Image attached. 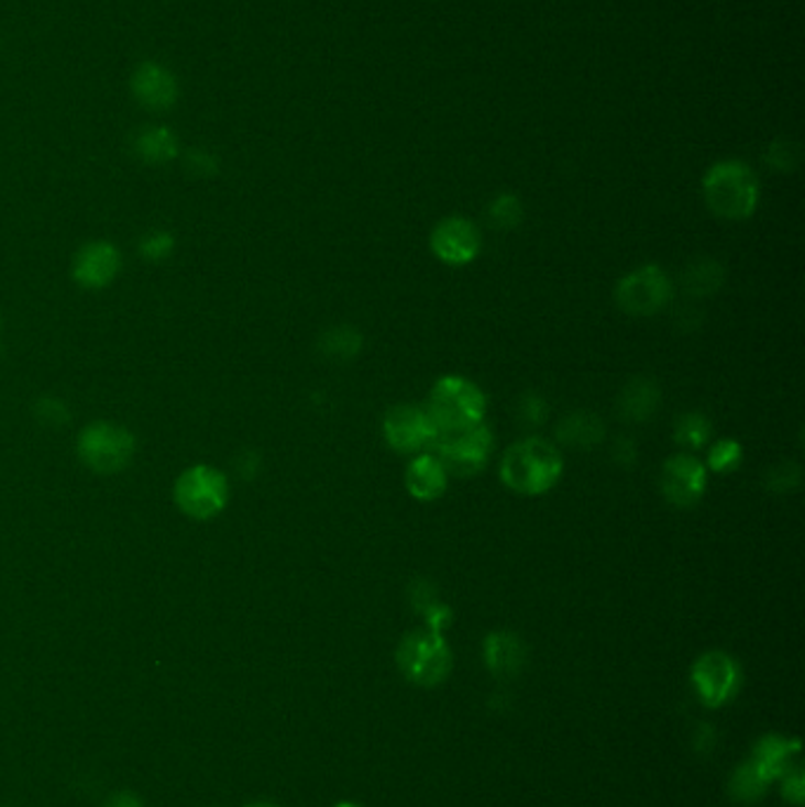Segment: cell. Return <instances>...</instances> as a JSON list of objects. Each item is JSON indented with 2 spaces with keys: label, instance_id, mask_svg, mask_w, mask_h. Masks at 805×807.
I'll list each match as a JSON object with an SVG mask.
<instances>
[{
  "label": "cell",
  "instance_id": "obj_24",
  "mask_svg": "<svg viewBox=\"0 0 805 807\" xmlns=\"http://www.w3.org/2000/svg\"><path fill=\"white\" fill-rule=\"evenodd\" d=\"M673 438L683 449H702L708 440H712V423L702 413H683L675 423Z\"/></svg>",
  "mask_w": 805,
  "mask_h": 807
},
{
  "label": "cell",
  "instance_id": "obj_3",
  "mask_svg": "<svg viewBox=\"0 0 805 807\" xmlns=\"http://www.w3.org/2000/svg\"><path fill=\"white\" fill-rule=\"evenodd\" d=\"M426 411L440 434H456L482 425L487 397L468 378L444 376L432 385Z\"/></svg>",
  "mask_w": 805,
  "mask_h": 807
},
{
  "label": "cell",
  "instance_id": "obj_18",
  "mask_svg": "<svg viewBox=\"0 0 805 807\" xmlns=\"http://www.w3.org/2000/svg\"><path fill=\"white\" fill-rule=\"evenodd\" d=\"M659 399H662V395H659V387L654 380L636 378L621 390L617 407H619L624 421L646 423L648 418L657 411Z\"/></svg>",
  "mask_w": 805,
  "mask_h": 807
},
{
  "label": "cell",
  "instance_id": "obj_32",
  "mask_svg": "<svg viewBox=\"0 0 805 807\" xmlns=\"http://www.w3.org/2000/svg\"><path fill=\"white\" fill-rule=\"evenodd\" d=\"M438 593H434L432 584H428V581H416V584L411 586V605L416 607L418 615H426V611L430 607L438 605Z\"/></svg>",
  "mask_w": 805,
  "mask_h": 807
},
{
  "label": "cell",
  "instance_id": "obj_21",
  "mask_svg": "<svg viewBox=\"0 0 805 807\" xmlns=\"http://www.w3.org/2000/svg\"><path fill=\"white\" fill-rule=\"evenodd\" d=\"M723 281H726V269L716 261H695L683 272V290L692 298L718 294Z\"/></svg>",
  "mask_w": 805,
  "mask_h": 807
},
{
  "label": "cell",
  "instance_id": "obj_2",
  "mask_svg": "<svg viewBox=\"0 0 805 807\" xmlns=\"http://www.w3.org/2000/svg\"><path fill=\"white\" fill-rule=\"evenodd\" d=\"M562 477V456L551 442L529 438L515 442L501 461V479L508 489L539 496L551 491Z\"/></svg>",
  "mask_w": 805,
  "mask_h": 807
},
{
  "label": "cell",
  "instance_id": "obj_8",
  "mask_svg": "<svg viewBox=\"0 0 805 807\" xmlns=\"http://www.w3.org/2000/svg\"><path fill=\"white\" fill-rule=\"evenodd\" d=\"M619 310L629 317H652L671 300V279L659 265H646L619 281L615 290Z\"/></svg>",
  "mask_w": 805,
  "mask_h": 807
},
{
  "label": "cell",
  "instance_id": "obj_13",
  "mask_svg": "<svg viewBox=\"0 0 805 807\" xmlns=\"http://www.w3.org/2000/svg\"><path fill=\"white\" fill-rule=\"evenodd\" d=\"M482 246L479 230L465 218H444L430 234V248L446 265H468L473 263Z\"/></svg>",
  "mask_w": 805,
  "mask_h": 807
},
{
  "label": "cell",
  "instance_id": "obj_12",
  "mask_svg": "<svg viewBox=\"0 0 805 807\" xmlns=\"http://www.w3.org/2000/svg\"><path fill=\"white\" fill-rule=\"evenodd\" d=\"M121 269L123 257L114 244H109V241H88L74 257L71 277L80 288L100 290L114 284Z\"/></svg>",
  "mask_w": 805,
  "mask_h": 807
},
{
  "label": "cell",
  "instance_id": "obj_5",
  "mask_svg": "<svg viewBox=\"0 0 805 807\" xmlns=\"http://www.w3.org/2000/svg\"><path fill=\"white\" fill-rule=\"evenodd\" d=\"M173 500L191 520H213L230 504L228 475L208 463L191 465L175 479Z\"/></svg>",
  "mask_w": 805,
  "mask_h": 807
},
{
  "label": "cell",
  "instance_id": "obj_10",
  "mask_svg": "<svg viewBox=\"0 0 805 807\" xmlns=\"http://www.w3.org/2000/svg\"><path fill=\"white\" fill-rule=\"evenodd\" d=\"M692 683L706 706L728 704L742 683V671L726 652H708L692 668Z\"/></svg>",
  "mask_w": 805,
  "mask_h": 807
},
{
  "label": "cell",
  "instance_id": "obj_29",
  "mask_svg": "<svg viewBox=\"0 0 805 807\" xmlns=\"http://www.w3.org/2000/svg\"><path fill=\"white\" fill-rule=\"evenodd\" d=\"M183 164H185V170L191 177H199V180H206V177H216L220 173L218 154H213L211 150H206V147L187 150Z\"/></svg>",
  "mask_w": 805,
  "mask_h": 807
},
{
  "label": "cell",
  "instance_id": "obj_15",
  "mask_svg": "<svg viewBox=\"0 0 805 807\" xmlns=\"http://www.w3.org/2000/svg\"><path fill=\"white\" fill-rule=\"evenodd\" d=\"M446 482H449V473L444 471V465L440 463L438 456L432 454V451H426V454L413 458L407 465V473H405L407 491L418 500L440 498L446 491Z\"/></svg>",
  "mask_w": 805,
  "mask_h": 807
},
{
  "label": "cell",
  "instance_id": "obj_1",
  "mask_svg": "<svg viewBox=\"0 0 805 807\" xmlns=\"http://www.w3.org/2000/svg\"><path fill=\"white\" fill-rule=\"evenodd\" d=\"M706 208L720 220H747L761 199V183L745 161L726 158L706 170L702 180Z\"/></svg>",
  "mask_w": 805,
  "mask_h": 807
},
{
  "label": "cell",
  "instance_id": "obj_34",
  "mask_svg": "<svg viewBox=\"0 0 805 807\" xmlns=\"http://www.w3.org/2000/svg\"><path fill=\"white\" fill-rule=\"evenodd\" d=\"M611 456H615L617 463H633L638 458V449L631 444V440H617V444L611 446Z\"/></svg>",
  "mask_w": 805,
  "mask_h": 807
},
{
  "label": "cell",
  "instance_id": "obj_16",
  "mask_svg": "<svg viewBox=\"0 0 805 807\" xmlns=\"http://www.w3.org/2000/svg\"><path fill=\"white\" fill-rule=\"evenodd\" d=\"M133 154L147 166H166L180 156V140L166 125H144L133 135Z\"/></svg>",
  "mask_w": 805,
  "mask_h": 807
},
{
  "label": "cell",
  "instance_id": "obj_26",
  "mask_svg": "<svg viewBox=\"0 0 805 807\" xmlns=\"http://www.w3.org/2000/svg\"><path fill=\"white\" fill-rule=\"evenodd\" d=\"M742 456H745V449L739 442L735 440H720L712 446V451H708V467H712L714 473H732L739 467V463H742Z\"/></svg>",
  "mask_w": 805,
  "mask_h": 807
},
{
  "label": "cell",
  "instance_id": "obj_7",
  "mask_svg": "<svg viewBox=\"0 0 805 807\" xmlns=\"http://www.w3.org/2000/svg\"><path fill=\"white\" fill-rule=\"evenodd\" d=\"M430 451L440 458L449 475L471 477L487 465L494 451V438L489 428L477 425L456 434H440Z\"/></svg>",
  "mask_w": 805,
  "mask_h": 807
},
{
  "label": "cell",
  "instance_id": "obj_23",
  "mask_svg": "<svg viewBox=\"0 0 805 807\" xmlns=\"http://www.w3.org/2000/svg\"><path fill=\"white\" fill-rule=\"evenodd\" d=\"M768 786H770V777L753 761H747L745 765H739L732 782H730L732 796L737 800H745V803L759 800L765 794Z\"/></svg>",
  "mask_w": 805,
  "mask_h": 807
},
{
  "label": "cell",
  "instance_id": "obj_11",
  "mask_svg": "<svg viewBox=\"0 0 805 807\" xmlns=\"http://www.w3.org/2000/svg\"><path fill=\"white\" fill-rule=\"evenodd\" d=\"M135 102L154 114H164L180 100V80L161 62H140L131 76Z\"/></svg>",
  "mask_w": 805,
  "mask_h": 807
},
{
  "label": "cell",
  "instance_id": "obj_6",
  "mask_svg": "<svg viewBox=\"0 0 805 807\" xmlns=\"http://www.w3.org/2000/svg\"><path fill=\"white\" fill-rule=\"evenodd\" d=\"M397 664L407 675V681L432 687L442 683L452 671V650H449L442 633L423 628V631H413L399 642Z\"/></svg>",
  "mask_w": 805,
  "mask_h": 807
},
{
  "label": "cell",
  "instance_id": "obj_4",
  "mask_svg": "<svg viewBox=\"0 0 805 807\" xmlns=\"http://www.w3.org/2000/svg\"><path fill=\"white\" fill-rule=\"evenodd\" d=\"M137 440L135 434L109 421H95L78 434L76 454L88 471L98 475H117L125 471L135 458Z\"/></svg>",
  "mask_w": 805,
  "mask_h": 807
},
{
  "label": "cell",
  "instance_id": "obj_9",
  "mask_svg": "<svg viewBox=\"0 0 805 807\" xmlns=\"http://www.w3.org/2000/svg\"><path fill=\"white\" fill-rule=\"evenodd\" d=\"M383 434L385 442L399 451V454L430 451V446L440 438L426 407H413V404H397V407L385 413Z\"/></svg>",
  "mask_w": 805,
  "mask_h": 807
},
{
  "label": "cell",
  "instance_id": "obj_20",
  "mask_svg": "<svg viewBox=\"0 0 805 807\" xmlns=\"http://www.w3.org/2000/svg\"><path fill=\"white\" fill-rule=\"evenodd\" d=\"M796 753H798L796 741H789V739L770 734V737L761 739V744L756 747L751 761L759 765L772 782L778 777H784V774L792 770V758Z\"/></svg>",
  "mask_w": 805,
  "mask_h": 807
},
{
  "label": "cell",
  "instance_id": "obj_17",
  "mask_svg": "<svg viewBox=\"0 0 805 807\" xmlns=\"http://www.w3.org/2000/svg\"><path fill=\"white\" fill-rule=\"evenodd\" d=\"M527 650L518 635L498 631L485 640V661L494 675L510 677L525 666Z\"/></svg>",
  "mask_w": 805,
  "mask_h": 807
},
{
  "label": "cell",
  "instance_id": "obj_14",
  "mask_svg": "<svg viewBox=\"0 0 805 807\" xmlns=\"http://www.w3.org/2000/svg\"><path fill=\"white\" fill-rule=\"evenodd\" d=\"M706 467L690 454L671 456L662 471V494L675 508H692L706 491Z\"/></svg>",
  "mask_w": 805,
  "mask_h": 807
},
{
  "label": "cell",
  "instance_id": "obj_38",
  "mask_svg": "<svg viewBox=\"0 0 805 807\" xmlns=\"http://www.w3.org/2000/svg\"><path fill=\"white\" fill-rule=\"evenodd\" d=\"M335 807H360V805H354V803H341V805H335Z\"/></svg>",
  "mask_w": 805,
  "mask_h": 807
},
{
  "label": "cell",
  "instance_id": "obj_25",
  "mask_svg": "<svg viewBox=\"0 0 805 807\" xmlns=\"http://www.w3.org/2000/svg\"><path fill=\"white\" fill-rule=\"evenodd\" d=\"M525 218L522 201L515 194H498L489 203V222L496 230H515Z\"/></svg>",
  "mask_w": 805,
  "mask_h": 807
},
{
  "label": "cell",
  "instance_id": "obj_37",
  "mask_svg": "<svg viewBox=\"0 0 805 807\" xmlns=\"http://www.w3.org/2000/svg\"><path fill=\"white\" fill-rule=\"evenodd\" d=\"M249 807H277V805H272V803H253Z\"/></svg>",
  "mask_w": 805,
  "mask_h": 807
},
{
  "label": "cell",
  "instance_id": "obj_33",
  "mask_svg": "<svg viewBox=\"0 0 805 807\" xmlns=\"http://www.w3.org/2000/svg\"><path fill=\"white\" fill-rule=\"evenodd\" d=\"M784 798L792 800L794 805H798L803 800V774L801 770H789L784 774Z\"/></svg>",
  "mask_w": 805,
  "mask_h": 807
},
{
  "label": "cell",
  "instance_id": "obj_30",
  "mask_svg": "<svg viewBox=\"0 0 805 807\" xmlns=\"http://www.w3.org/2000/svg\"><path fill=\"white\" fill-rule=\"evenodd\" d=\"M173 251H175V236L164 230H154L150 234H144L140 241V255L150 263L166 261Z\"/></svg>",
  "mask_w": 805,
  "mask_h": 807
},
{
  "label": "cell",
  "instance_id": "obj_28",
  "mask_svg": "<svg viewBox=\"0 0 805 807\" xmlns=\"http://www.w3.org/2000/svg\"><path fill=\"white\" fill-rule=\"evenodd\" d=\"M801 467L796 463H778L765 473V487L775 494H792L801 487Z\"/></svg>",
  "mask_w": 805,
  "mask_h": 807
},
{
  "label": "cell",
  "instance_id": "obj_39",
  "mask_svg": "<svg viewBox=\"0 0 805 807\" xmlns=\"http://www.w3.org/2000/svg\"><path fill=\"white\" fill-rule=\"evenodd\" d=\"M0 333H3V321H0Z\"/></svg>",
  "mask_w": 805,
  "mask_h": 807
},
{
  "label": "cell",
  "instance_id": "obj_31",
  "mask_svg": "<svg viewBox=\"0 0 805 807\" xmlns=\"http://www.w3.org/2000/svg\"><path fill=\"white\" fill-rule=\"evenodd\" d=\"M36 416L38 421H43L45 425H64L69 421V409L67 404L57 397H43L36 404Z\"/></svg>",
  "mask_w": 805,
  "mask_h": 807
},
{
  "label": "cell",
  "instance_id": "obj_19",
  "mask_svg": "<svg viewBox=\"0 0 805 807\" xmlns=\"http://www.w3.org/2000/svg\"><path fill=\"white\" fill-rule=\"evenodd\" d=\"M555 438L562 446L572 449H591L605 440V423L598 416L588 411L570 413L555 430Z\"/></svg>",
  "mask_w": 805,
  "mask_h": 807
},
{
  "label": "cell",
  "instance_id": "obj_36",
  "mask_svg": "<svg viewBox=\"0 0 805 807\" xmlns=\"http://www.w3.org/2000/svg\"><path fill=\"white\" fill-rule=\"evenodd\" d=\"M104 807H142V803L133 794H125V791H123V794L111 796Z\"/></svg>",
  "mask_w": 805,
  "mask_h": 807
},
{
  "label": "cell",
  "instance_id": "obj_22",
  "mask_svg": "<svg viewBox=\"0 0 805 807\" xmlns=\"http://www.w3.org/2000/svg\"><path fill=\"white\" fill-rule=\"evenodd\" d=\"M319 350L324 357L335 362H348L357 357L362 350V335L354 327H333L319 341Z\"/></svg>",
  "mask_w": 805,
  "mask_h": 807
},
{
  "label": "cell",
  "instance_id": "obj_27",
  "mask_svg": "<svg viewBox=\"0 0 805 807\" xmlns=\"http://www.w3.org/2000/svg\"><path fill=\"white\" fill-rule=\"evenodd\" d=\"M768 164L780 173H792L801 164V147L794 140H775L765 152Z\"/></svg>",
  "mask_w": 805,
  "mask_h": 807
},
{
  "label": "cell",
  "instance_id": "obj_35",
  "mask_svg": "<svg viewBox=\"0 0 805 807\" xmlns=\"http://www.w3.org/2000/svg\"><path fill=\"white\" fill-rule=\"evenodd\" d=\"M522 413H525L527 421H531V423L543 421V418H545V404H543V399H539V397H527L525 399V407H522Z\"/></svg>",
  "mask_w": 805,
  "mask_h": 807
}]
</instances>
